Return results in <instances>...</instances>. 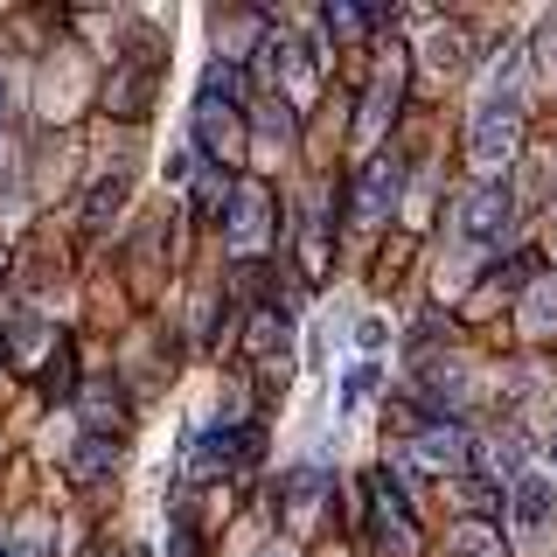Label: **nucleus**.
Returning <instances> with one entry per match:
<instances>
[{
	"label": "nucleus",
	"instance_id": "nucleus-1",
	"mask_svg": "<svg viewBox=\"0 0 557 557\" xmlns=\"http://www.w3.org/2000/svg\"><path fill=\"white\" fill-rule=\"evenodd\" d=\"M516 147H522V104L509 91H502V98H481L474 126H467V153H474V168L495 182V168H509Z\"/></svg>",
	"mask_w": 557,
	"mask_h": 557
},
{
	"label": "nucleus",
	"instance_id": "nucleus-2",
	"mask_svg": "<svg viewBox=\"0 0 557 557\" xmlns=\"http://www.w3.org/2000/svg\"><path fill=\"white\" fill-rule=\"evenodd\" d=\"M258 453V425H209L196 453H188V474L196 481H216V474H231V467H244Z\"/></svg>",
	"mask_w": 557,
	"mask_h": 557
},
{
	"label": "nucleus",
	"instance_id": "nucleus-3",
	"mask_svg": "<svg viewBox=\"0 0 557 557\" xmlns=\"http://www.w3.org/2000/svg\"><path fill=\"white\" fill-rule=\"evenodd\" d=\"M272 231V202H265V188H251V182H237V188H223V244L231 251H258Z\"/></svg>",
	"mask_w": 557,
	"mask_h": 557
},
{
	"label": "nucleus",
	"instance_id": "nucleus-4",
	"mask_svg": "<svg viewBox=\"0 0 557 557\" xmlns=\"http://www.w3.org/2000/svg\"><path fill=\"white\" fill-rule=\"evenodd\" d=\"M509 216H516V202H509L502 182H481V188L460 196V237L467 244H502L509 237Z\"/></svg>",
	"mask_w": 557,
	"mask_h": 557
},
{
	"label": "nucleus",
	"instance_id": "nucleus-5",
	"mask_svg": "<svg viewBox=\"0 0 557 557\" xmlns=\"http://www.w3.org/2000/svg\"><path fill=\"white\" fill-rule=\"evenodd\" d=\"M550 509H557V487H550V474H544V467H522L516 487H509V516H516V530H522V536H544Z\"/></svg>",
	"mask_w": 557,
	"mask_h": 557
},
{
	"label": "nucleus",
	"instance_id": "nucleus-6",
	"mask_svg": "<svg viewBox=\"0 0 557 557\" xmlns=\"http://www.w3.org/2000/svg\"><path fill=\"white\" fill-rule=\"evenodd\" d=\"M411 467L418 474H460L467 467V432L460 425H425L411 440Z\"/></svg>",
	"mask_w": 557,
	"mask_h": 557
},
{
	"label": "nucleus",
	"instance_id": "nucleus-7",
	"mask_svg": "<svg viewBox=\"0 0 557 557\" xmlns=\"http://www.w3.org/2000/svg\"><path fill=\"white\" fill-rule=\"evenodd\" d=\"M397 188H405V168L370 161V174H362V188H356V223H383L397 209Z\"/></svg>",
	"mask_w": 557,
	"mask_h": 557
},
{
	"label": "nucleus",
	"instance_id": "nucleus-8",
	"mask_svg": "<svg viewBox=\"0 0 557 557\" xmlns=\"http://www.w3.org/2000/svg\"><path fill=\"white\" fill-rule=\"evenodd\" d=\"M446 550H453V557H509V550H502V536L481 530V522H460V530L446 536Z\"/></svg>",
	"mask_w": 557,
	"mask_h": 557
},
{
	"label": "nucleus",
	"instance_id": "nucleus-9",
	"mask_svg": "<svg viewBox=\"0 0 557 557\" xmlns=\"http://www.w3.org/2000/svg\"><path fill=\"white\" fill-rule=\"evenodd\" d=\"M70 467H77V474H104V467H119V446L104 440V432H91V440H77Z\"/></svg>",
	"mask_w": 557,
	"mask_h": 557
},
{
	"label": "nucleus",
	"instance_id": "nucleus-10",
	"mask_svg": "<svg viewBox=\"0 0 557 557\" xmlns=\"http://www.w3.org/2000/svg\"><path fill=\"white\" fill-rule=\"evenodd\" d=\"M522 327H530V335H550V327H557V278H544V286L530 293V307H522Z\"/></svg>",
	"mask_w": 557,
	"mask_h": 557
},
{
	"label": "nucleus",
	"instance_id": "nucleus-11",
	"mask_svg": "<svg viewBox=\"0 0 557 557\" xmlns=\"http://www.w3.org/2000/svg\"><path fill=\"white\" fill-rule=\"evenodd\" d=\"M376 544H383V550H397V557H411V550H418V536H411V522H405V516L383 509V516H376Z\"/></svg>",
	"mask_w": 557,
	"mask_h": 557
},
{
	"label": "nucleus",
	"instance_id": "nucleus-12",
	"mask_svg": "<svg viewBox=\"0 0 557 557\" xmlns=\"http://www.w3.org/2000/svg\"><path fill=\"white\" fill-rule=\"evenodd\" d=\"M460 49H467V42H460V35H453V28H440V35H432V42H425V63H432V70H446V77H453V70H460V63H467V57H460Z\"/></svg>",
	"mask_w": 557,
	"mask_h": 557
},
{
	"label": "nucleus",
	"instance_id": "nucleus-13",
	"mask_svg": "<svg viewBox=\"0 0 557 557\" xmlns=\"http://www.w3.org/2000/svg\"><path fill=\"white\" fill-rule=\"evenodd\" d=\"M391 104H397V77H383L376 91H370V112H362V139H376V133H383V119H391Z\"/></svg>",
	"mask_w": 557,
	"mask_h": 557
},
{
	"label": "nucleus",
	"instance_id": "nucleus-14",
	"mask_svg": "<svg viewBox=\"0 0 557 557\" xmlns=\"http://www.w3.org/2000/svg\"><path fill=\"white\" fill-rule=\"evenodd\" d=\"M321 467H293V474H286V495H293V509H313V495H321Z\"/></svg>",
	"mask_w": 557,
	"mask_h": 557
},
{
	"label": "nucleus",
	"instance_id": "nucleus-15",
	"mask_svg": "<svg viewBox=\"0 0 557 557\" xmlns=\"http://www.w3.org/2000/svg\"><path fill=\"white\" fill-rule=\"evenodd\" d=\"M119 202H126V174H112V182H98V196H91V209H84V216H91V223H104V216H112Z\"/></svg>",
	"mask_w": 557,
	"mask_h": 557
},
{
	"label": "nucleus",
	"instance_id": "nucleus-16",
	"mask_svg": "<svg viewBox=\"0 0 557 557\" xmlns=\"http://www.w3.org/2000/svg\"><path fill=\"white\" fill-rule=\"evenodd\" d=\"M370 383H376V370H370V362H362V370H348V376H342V411H356L362 397H370Z\"/></svg>",
	"mask_w": 557,
	"mask_h": 557
},
{
	"label": "nucleus",
	"instance_id": "nucleus-17",
	"mask_svg": "<svg viewBox=\"0 0 557 557\" xmlns=\"http://www.w3.org/2000/svg\"><path fill=\"white\" fill-rule=\"evenodd\" d=\"M286 342V321H278V313H258L251 321V348H278Z\"/></svg>",
	"mask_w": 557,
	"mask_h": 557
},
{
	"label": "nucleus",
	"instance_id": "nucleus-18",
	"mask_svg": "<svg viewBox=\"0 0 557 557\" xmlns=\"http://www.w3.org/2000/svg\"><path fill=\"white\" fill-rule=\"evenodd\" d=\"M84 405H91V418L104 425V418H119V397H112V383H91V397H84Z\"/></svg>",
	"mask_w": 557,
	"mask_h": 557
},
{
	"label": "nucleus",
	"instance_id": "nucleus-19",
	"mask_svg": "<svg viewBox=\"0 0 557 557\" xmlns=\"http://www.w3.org/2000/svg\"><path fill=\"white\" fill-rule=\"evenodd\" d=\"M530 272H536V258L522 251V258H509V265H502L495 278H502V286H530Z\"/></svg>",
	"mask_w": 557,
	"mask_h": 557
},
{
	"label": "nucleus",
	"instance_id": "nucleus-20",
	"mask_svg": "<svg viewBox=\"0 0 557 557\" xmlns=\"http://www.w3.org/2000/svg\"><path fill=\"white\" fill-rule=\"evenodd\" d=\"M327 35H362V14L356 8H327Z\"/></svg>",
	"mask_w": 557,
	"mask_h": 557
},
{
	"label": "nucleus",
	"instance_id": "nucleus-21",
	"mask_svg": "<svg viewBox=\"0 0 557 557\" xmlns=\"http://www.w3.org/2000/svg\"><path fill=\"white\" fill-rule=\"evenodd\" d=\"M544 70H550V77H557V28L544 35Z\"/></svg>",
	"mask_w": 557,
	"mask_h": 557
},
{
	"label": "nucleus",
	"instance_id": "nucleus-22",
	"mask_svg": "<svg viewBox=\"0 0 557 557\" xmlns=\"http://www.w3.org/2000/svg\"><path fill=\"white\" fill-rule=\"evenodd\" d=\"M550 467H557V425H550Z\"/></svg>",
	"mask_w": 557,
	"mask_h": 557
},
{
	"label": "nucleus",
	"instance_id": "nucleus-23",
	"mask_svg": "<svg viewBox=\"0 0 557 557\" xmlns=\"http://www.w3.org/2000/svg\"><path fill=\"white\" fill-rule=\"evenodd\" d=\"M0 119H8V84H0Z\"/></svg>",
	"mask_w": 557,
	"mask_h": 557
},
{
	"label": "nucleus",
	"instance_id": "nucleus-24",
	"mask_svg": "<svg viewBox=\"0 0 557 557\" xmlns=\"http://www.w3.org/2000/svg\"><path fill=\"white\" fill-rule=\"evenodd\" d=\"M0 557H14V550H8V536H0Z\"/></svg>",
	"mask_w": 557,
	"mask_h": 557
},
{
	"label": "nucleus",
	"instance_id": "nucleus-25",
	"mask_svg": "<svg viewBox=\"0 0 557 557\" xmlns=\"http://www.w3.org/2000/svg\"><path fill=\"white\" fill-rule=\"evenodd\" d=\"M265 557H293V550H265Z\"/></svg>",
	"mask_w": 557,
	"mask_h": 557
}]
</instances>
